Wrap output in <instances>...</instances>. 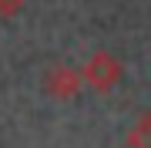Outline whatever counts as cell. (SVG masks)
Returning <instances> with one entry per match:
<instances>
[{
    "instance_id": "2",
    "label": "cell",
    "mask_w": 151,
    "mask_h": 148,
    "mask_svg": "<svg viewBox=\"0 0 151 148\" xmlns=\"http://www.w3.org/2000/svg\"><path fill=\"white\" fill-rule=\"evenodd\" d=\"M81 88H84L81 71H77V67H70V64H57V67H50V71L44 74V91H47L50 98L67 101V98H74Z\"/></svg>"
},
{
    "instance_id": "3",
    "label": "cell",
    "mask_w": 151,
    "mask_h": 148,
    "mask_svg": "<svg viewBox=\"0 0 151 148\" xmlns=\"http://www.w3.org/2000/svg\"><path fill=\"white\" fill-rule=\"evenodd\" d=\"M128 145L131 148H151V108L138 118V125L128 131Z\"/></svg>"
},
{
    "instance_id": "1",
    "label": "cell",
    "mask_w": 151,
    "mask_h": 148,
    "mask_svg": "<svg viewBox=\"0 0 151 148\" xmlns=\"http://www.w3.org/2000/svg\"><path fill=\"white\" fill-rule=\"evenodd\" d=\"M121 74H124V67H121V61L114 57L111 51H97V54H91L87 64L81 67V81L91 91H97V94L114 91V84L121 81Z\"/></svg>"
},
{
    "instance_id": "4",
    "label": "cell",
    "mask_w": 151,
    "mask_h": 148,
    "mask_svg": "<svg viewBox=\"0 0 151 148\" xmlns=\"http://www.w3.org/2000/svg\"><path fill=\"white\" fill-rule=\"evenodd\" d=\"M24 4H30V0H0V17H14V14H20Z\"/></svg>"
}]
</instances>
